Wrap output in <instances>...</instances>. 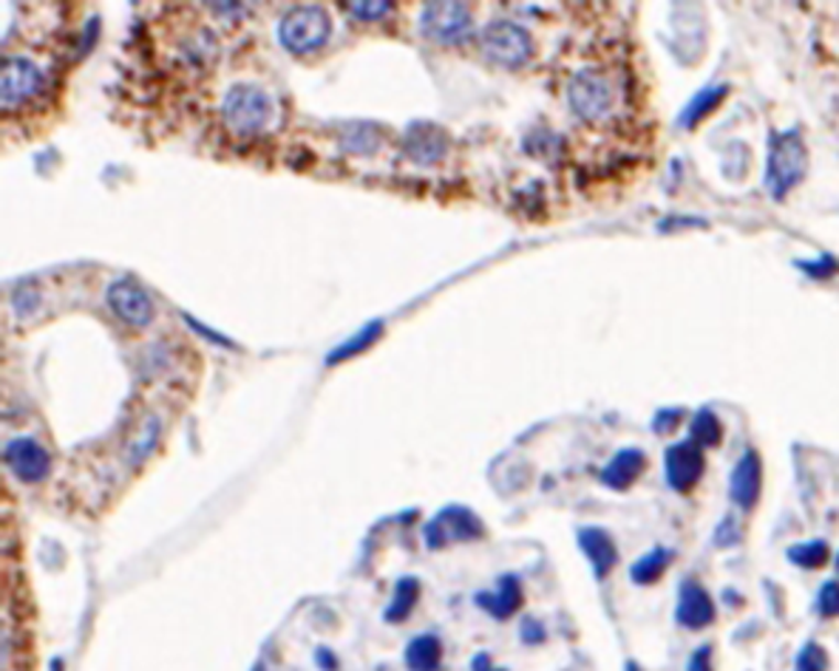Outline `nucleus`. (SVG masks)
Instances as JSON below:
<instances>
[{"instance_id":"f257e3e1","label":"nucleus","mask_w":839,"mask_h":671,"mask_svg":"<svg viewBox=\"0 0 839 671\" xmlns=\"http://www.w3.org/2000/svg\"><path fill=\"white\" fill-rule=\"evenodd\" d=\"M808 174V147L799 131L769 133L766 156V190L774 201H786L799 182Z\"/></svg>"},{"instance_id":"f03ea898","label":"nucleus","mask_w":839,"mask_h":671,"mask_svg":"<svg viewBox=\"0 0 839 671\" xmlns=\"http://www.w3.org/2000/svg\"><path fill=\"white\" fill-rule=\"evenodd\" d=\"M567 102H570V111L581 122L599 125V122L613 117L615 102H619V88H615L613 77L604 68L587 66L574 74V80L567 86Z\"/></svg>"},{"instance_id":"7ed1b4c3","label":"nucleus","mask_w":839,"mask_h":671,"mask_svg":"<svg viewBox=\"0 0 839 671\" xmlns=\"http://www.w3.org/2000/svg\"><path fill=\"white\" fill-rule=\"evenodd\" d=\"M221 120L233 136H255L273 120V102L253 82H239L225 94L221 102Z\"/></svg>"},{"instance_id":"20e7f679","label":"nucleus","mask_w":839,"mask_h":671,"mask_svg":"<svg viewBox=\"0 0 839 671\" xmlns=\"http://www.w3.org/2000/svg\"><path fill=\"white\" fill-rule=\"evenodd\" d=\"M333 34V21L320 7H298L279 23L281 46L293 54H309L320 48Z\"/></svg>"},{"instance_id":"39448f33","label":"nucleus","mask_w":839,"mask_h":671,"mask_svg":"<svg viewBox=\"0 0 839 671\" xmlns=\"http://www.w3.org/2000/svg\"><path fill=\"white\" fill-rule=\"evenodd\" d=\"M480 46L491 63L502 68H520L533 57V37L513 21L488 23L480 34Z\"/></svg>"},{"instance_id":"423d86ee","label":"nucleus","mask_w":839,"mask_h":671,"mask_svg":"<svg viewBox=\"0 0 839 671\" xmlns=\"http://www.w3.org/2000/svg\"><path fill=\"white\" fill-rule=\"evenodd\" d=\"M419 29L428 41L454 46L471 34V9L466 3H451V0L426 3L419 12Z\"/></svg>"},{"instance_id":"0eeeda50","label":"nucleus","mask_w":839,"mask_h":671,"mask_svg":"<svg viewBox=\"0 0 839 671\" xmlns=\"http://www.w3.org/2000/svg\"><path fill=\"white\" fill-rule=\"evenodd\" d=\"M704 471H707V457H704V448L695 446L693 439H680V442L666 448L664 453L666 485L673 487L675 493L695 491L700 479H704Z\"/></svg>"},{"instance_id":"6e6552de","label":"nucleus","mask_w":839,"mask_h":671,"mask_svg":"<svg viewBox=\"0 0 839 671\" xmlns=\"http://www.w3.org/2000/svg\"><path fill=\"white\" fill-rule=\"evenodd\" d=\"M43 88L41 68L26 57H3L0 63V100L3 108L23 106L34 100Z\"/></svg>"},{"instance_id":"1a4fd4ad","label":"nucleus","mask_w":839,"mask_h":671,"mask_svg":"<svg viewBox=\"0 0 839 671\" xmlns=\"http://www.w3.org/2000/svg\"><path fill=\"white\" fill-rule=\"evenodd\" d=\"M482 536H486V527L468 507H446L426 527V544L432 550H440L448 541H477Z\"/></svg>"},{"instance_id":"9d476101","label":"nucleus","mask_w":839,"mask_h":671,"mask_svg":"<svg viewBox=\"0 0 839 671\" xmlns=\"http://www.w3.org/2000/svg\"><path fill=\"white\" fill-rule=\"evenodd\" d=\"M106 300L108 306H111V312L117 315L122 323L142 329V326H148L154 320V300H151V295H148L140 284H133V280H113V284L108 286Z\"/></svg>"},{"instance_id":"9b49d317","label":"nucleus","mask_w":839,"mask_h":671,"mask_svg":"<svg viewBox=\"0 0 839 671\" xmlns=\"http://www.w3.org/2000/svg\"><path fill=\"white\" fill-rule=\"evenodd\" d=\"M760 493H763V459H760V453L754 448H749V451L740 453V459L732 468L729 498H732V505L749 513L758 507Z\"/></svg>"},{"instance_id":"f8f14e48","label":"nucleus","mask_w":839,"mask_h":671,"mask_svg":"<svg viewBox=\"0 0 839 671\" xmlns=\"http://www.w3.org/2000/svg\"><path fill=\"white\" fill-rule=\"evenodd\" d=\"M715 618H718V609H715V601L707 586L698 584L695 579H686L678 586V604H675L678 626H684L689 631H700L712 626Z\"/></svg>"},{"instance_id":"ddd939ff","label":"nucleus","mask_w":839,"mask_h":671,"mask_svg":"<svg viewBox=\"0 0 839 671\" xmlns=\"http://www.w3.org/2000/svg\"><path fill=\"white\" fill-rule=\"evenodd\" d=\"M3 457H7L9 471L21 479V482H26V485H41L43 479L52 473V457H48V451L41 442H34V439L29 437L12 439Z\"/></svg>"},{"instance_id":"4468645a","label":"nucleus","mask_w":839,"mask_h":671,"mask_svg":"<svg viewBox=\"0 0 839 671\" xmlns=\"http://www.w3.org/2000/svg\"><path fill=\"white\" fill-rule=\"evenodd\" d=\"M403 151L417 165H434L446 156V133L432 122H414L403 136Z\"/></svg>"},{"instance_id":"2eb2a0df","label":"nucleus","mask_w":839,"mask_h":671,"mask_svg":"<svg viewBox=\"0 0 839 671\" xmlns=\"http://www.w3.org/2000/svg\"><path fill=\"white\" fill-rule=\"evenodd\" d=\"M579 547L587 556L590 566H593L596 579L604 581L613 566L619 564V547L610 539V532L601 530V527H581L579 530Z\"/></svg>"},{"instance_id":"dca6fc26","label":"nucleus","mask_w":839,"mask_h":671,"mask_svg":"<svg viewBox=\"0 0 839 671\" xmlns=\"http://www.w3.org/2000/svg\"><path fill=\"white\" fill-rule=\"evenodd\" d=\"M646 471V453L641 448H624V451L615 453L610 462L601 471V485L610 487V491H626L630 485H635L641 479V473Z\"/></svg>"},{"instance_id":"f3484780","label":"nucleus","mask_w":839,"mask_h":671,"mask_svg":"<svg viewBox=\"0 0 839 671\" xmlns=\"http://www.w3.org/2000/svg\"><path fill=\"white\" fill-rule=\"evenodd\" d=\"M477 604L497 620H508L522 606V586L516 575H502L497 592H480Z\"/></svg>"},{"instance_id":"a211bd4d","label":"nucleus","mask_w":839,"mask_h":671,"mask_svg":"<svg viewBox=\"0 0 839 671\" xmlns=\"http://www.w3.org/2000/svg\"><path fill=\"white\" fill-rule=\"evenodd\" d=\"M727 97H729V86L700 88L693 100L686 102L684 111L678 113V128H684V131H693V128H698L700 122L707 120L709 113H715L720 106H723V100H727Z\"/></svg>"},{"instance_id":"6ab92c4d","label":"nucleus","mask_w":839,"mask_h":671,"mask_svg":"<svg viewBox=\"0 0 839 671\" xmlns=\"http://www.w3.org/2000/svg\"><path fill=\"white\" fill-rule=\"evenodd\" d=\"M673 564V550L666 547H653L650 552H644L633 566H630V579L639 586H650L655 581L664 579V572Z\"/></svg>"},{"instance_id":"aec40b11","label":"nucleus","mask_w":839,"mask_h":671,"mask_svg":"<svg viewBox=\"0 0 839 671\" xmlns=\"http://www.w3.org/2000/svg\"><path fill=\"white\" fill-rule=\"evenodd\" d=\"M443 658V646L434 635H419L408 644L406 663L412 671H437Z\"/></svg>"},{"instance_id":"412c9836","label":"nucleus","mask_w":839,"mask_h":671,"mask_svg":"<svg viewBox=\"0 0 839 671\" xmlns=\"http://www.w3.org/2000/svg\"><path fill=\"white\" fill-rule=\"evenodd\" d=\"M689 439L700 448H718L723 442V422L712 408L695 411L693 422H689Z\"/></svg>"},{"instance_id":"4be33fe9","label":"nucleus","mask_w":839,"mask_h":671,"mask_svg":"<svg viewBox=\"0 0 839 671\" xmlns=\"http://www.w3.org/2000/svg\"><path fill=\"white\" fill-rule=\"evenodd\" d=\"M788 561L799 570H819V566H826L831 561V547L828 541L814 539V541H803V544H794L786 550Z\"/></svg>"},{"instance_id":"5701e85b","label":"nucleus","mask_w":839,"mask_h":671,"mask_svg":"<svg viewBox=\"0 0 839 671\" xmlns=\"http://www.w3.org/2000/svg\"><path fill=\"white\" fill-rule=\"evenodd\" d=\"M383 334V320H374V323H367L363 329H360L355 338H349L347 343H340L338 349H335L333 354L327 358V366H338V363H344V360L355 358V354H360L363 349H369L374 343V340Z\"/></svg>"},{"instance_id":"b1692460","label":"nucleus","mask_w":839,"mask_h":671,"mask_svg":"<svg viewBox=\"0 0 839 671\" xmlns=\"http://www.w3.org/2000/svg\"><path fill=\"white\" fill-rule=\"evenodd\" d=\"M419 598V581L417 579H400L397 586H394V598H392V606L386 609V620H403L412 615L414 604H417Z\"/></svg>"},{"instance_id":"393cba45","label":"nucleus","mask_w":839,"mask_h":671,"mask_svg":"<svg viewBox=\"0 0 839 671\" xmlns=\"http://www.w3.org/2000/svg\"><path fill=\"white\" fill-rule=\"evenodd\" d=\"M378 133L369 125H352L340 136V147L347 153H374L378 151Z\"/></svg>"},{"instance_id":"a878e982","label":"nucleus","mask_w":839,"mask_h":671,"mask_svg":"<svg viewBox=\"0 0 839 671\" xmlns=\"http://www.w3.org/2000/svg\"><path fill=\"white\" fill-rule=\"evenodd\" d=\"M828 666H831V658L817 640H808L794 658V671H828Z\"/></svg>"},{"instance_id":"bb28decb","label":"nucleus","mask_w":839,"mask_h":671,"mask_svg":"<svg viewBox=\"0 0 839 671\" xmlns=\"http://www.w3.org/2000/svg\"><path fill=\"white\" fill-rule=\"evenodd\" d=\"M799 273H806L811 280H831L839 273V261L833 255H819V258H797L794 261Z\"/></svg>"},{"instance_id":"cd10ccee","label":"nucleus","mask_w":839,"mask_h":671,"mask_svg":"<svg viewBox=\"0 0 839 671\" xmlns=\"http://www.w3.org/2000/svg\"><path fill=\"white\" fill-rule=\"evenodd\" d=\"M740 541H743V527H740L734 513H727V516L720 519V525L715 527L712 544L720 547V550H732V547H738Z\"/></svg>"},{"instance_id":"c85d7f7f","label":"nucleus","mask_w":839,"mask_h":671,"mask_svg":"<svg viewBox=\"0 0 839 671\" xmlns=\"http://www.w3.org/2000/svg\"><path fill=\"white\" fill-rule=\"evenodd\" d=\"M814 612L822 620L839 618V581H826L819 586L817 601H814Z\"/></svg>"},{"instance_id":"c756f323","label":"nucleus","mask_w":839,"mask_h":671,"mask_svg":"<svg viewBox=\"0 0 839 671\" xmlns=\"http://www.w3.org/2000/svg\"><path fill=\"white\" fill-rule=\"evenodd\" d=\"M684 417H686L684 408H664V411L655 414L653 433H658V437H666V433H673L675 428H680Z\"/></svg>"},{"instance_id":"7c9ffc66","label":"nucleus","mask_w":839,"mask_h":671,"mask_svg":"<svg viewBox=\"0 0 839 671\" xmlns=\"http://www.w3.org/2000/svg\"><path fill=\"white\" fill-rule=\"evenodd\" d=\"M712 658H715L712 644L698 646V649L693 651V658H689V663H686V671H715Z\"/></svg>"},{"instance_id":"2f4dec72","label":"nucleus","mask_w":839,"mask_h":671,"mask_svg":"<svg viewBox=\"0 0 839 671\" xmlns=\"http://www.w3.org/2000/svg\"><path fill=\"white\" fill-rule=\"evenodd\" d=\"M352 14L355 18H360V21H374V18H383V14L392 9V3H386V0H378V3H352Z\"/></svg>"},{"instance_id":"473e14b6","label":"nucleus","mask_w":839,"mask_h":671,"mask_svg":"<svg viewBox=\"0 0 839 671\" xmlns=\"http://www.w3.org/2000/svg\"><path fill=\"white\" fill-rule=\"evenodd\" d=\"M704 227H709L704 219H695V216H686V219H675V216H669L666 221H661L658 230L661 233H669V230H704Z\"/></svg>"},{"instance_id":"72a5a7b5","label":"nucleus","mask_w":839,"mask_h":671,"mask_svg":"<svg viewBox=\"0 0 839 671\" xmlns=\"http://www.w3.org/2000/svg\"><path fill=\"white\" fill-rule=\"evenodd\" d=\"M520 635H522V640H525V644H531V646L542 644V640L547 638V635H545V626H542L540 620H533V618L522 620V629H520Z\"/></svg>"},{"instance_id":"f704fd0d","label":"nucleus","mask_w":839,"mask_h":671,"mask_svg":"<svg viewBox=\"0 0 839 671\" xmlns=\"http://www.w3.org/2000/svg\"><path fill=\"white\" fill-rule=\"evenodd\" d=\"M12 300H14V309H18V315H26V312H32V306H37V293H34V289H26V286H21V289H14Z\"/></svg>"},{"instance_id":"c9c22d12","label":"nucleus","mask_w":839,"mask_h":671,"mask_svg":"<svg viewBox=\"0 0 839 671\" xmlns=\"http://www.w3.org/2000/svg\"><path fill=\"white\" fill-rule=\"evenodd\" d=\"M185 323L190 326V329H194V332H199L201 338L210 340V343H219V346H225V349H233V340H227V338H221V334L210 332V329H207V326H201L199 320H194V318H190V315H185Z\"/></svg>"},{"instance_id":"e433bc0d","label":"nucleus","mask_w":839,"mask_h":671,"mask_svg":"<svg viewBox=\"0 0 839 671\" xmlns=\"http://www.w3.org/2000/svg\"><path fill=\"white\" fill-rule=\"evenodd\" d=\"M473 671H491V658L488 654H480V658H473Z\"/></svg>"},{"instance_id":"4c0bfd02","label":"nucleus","mask_w":839,"mask_h":671,"mask_svg":"<svg viewBox=\"0 0 839 671\" xmlns=\"http://www.w3.org/2000/svg\"><path fill=\"white\" fill-rule=\"evenodd\" d=\"M318 660H320V663H324V666H329V671H335V658H333V654H327V651L320 649V651H318Z\"/></svg>"},{"instance_id":"58836bf2","label":"nucleus","mask_w":839,"mask_h":671,"mask_svg":"<svg viewBox=\"0 0 839 671\" xmlns=\"http://www.w3.org/2000/svg\"><path fill=\"white\" fill-rule=\"evenodd\" d=\"M626 671H641L639 663H626Z\"/></svg>"},{"instance_id":"ea45409f","label":"nucleus","mask_w":839,"mask_h":671,"mask_svg":"<svg viewBox=\"0 0 839 671\" xmlns=\"http://www.w3.org/2000/svg\"><path fill=\"white\" fill-rule=\"evenodd\" d=\"M833 570H837V575H839V552H837V559H833Z\"/></svg>"},{"instance_id":"a19ab883","label":"nucleus","mask_w":839,"mask_h":671,"mask_svg":"<svg viewBox=\"0 0 839 671\" xmlns=\"http://www.w3.org/2000/svg\"><path fill=\"white\" fill-rule=\"evenodd\" d=\"M491 671H505V669H491Z\"/></svg>"}]
</instances>
